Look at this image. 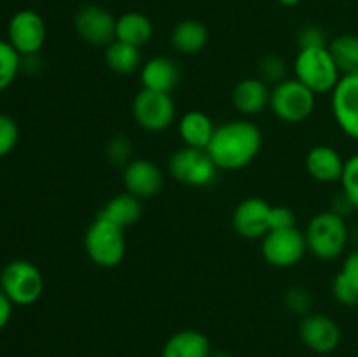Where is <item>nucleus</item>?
<instances>
[{
	"label": "nucleus",
	"instance_id": "obj_8",
	"mask_svg": "<svg viewBox=\"0 0 358 357\" xmlns=\"http://www.w3.org/2000/svg\"><path fill=\"white\" fill-rule=\"evenodd\" d=\"M131 114L140 128L149 133H159L175 122L177 105L170 93H159L142 88L133 97Z\"/></svg>",
	"mask_w": 358,
	"mask_h": 357
},
{
	"label": "nucleus",
	"instance_id": "obj_20",
	"mask_svg": "<svg viewBox=\"0 0 358 357\" xmlns=\"http://www.w3.org/2000/svg\"><path fill=\"white\" fill-rule=\"evenodd\" d=\"M178 135L184 146L194 147V149H206L212 142V136L215 133L217 126L213 125L212 118L206 112L192 108L182 114L177 122Z\"/></svg>",
	"mask_w": 358,
	"mask_h": 357
},
{
	"label": "nucleus",
	"instance_id": "obj_23",
	"mask_svg": "<svg viewBox=\"0 0 358 357\" xmlns=\"http://www.w3.org/2000/svg\"><path fill=\"white\" fill-rule=\"evenodd\" d=\"M142 200L129 195V192H121V195L112 196V198L101 206L98 216L105 217V219L114 223L115 226L122 227V230H128V227L135 226V224L142 219Z\"/></svg>",
	"mask_w": 358,
	"mask_h": 357
},
{
	"label": "nucleus",
	"instance_id": "obj_4",
	"mask_svg": "<svg viewBox=\"0 0 358 357\" xmlns=\"http://www.w3.org/2000/svg\"><path fill=\"white\" fill-rule=\"evenodd\" d=\"M84 248L93 265L105 270L115 268L126 258L124 230L96 214L84 234Z\"/></svg>",
	"mask_w": 358,
	"mask_h": 357
},
{
	"label": "nucleus",
	"instance_id": "obj_5",
	"mask_svg": "<svg viewBox=\"0 0 358 357\" xmlns=\"http://www.w3.org/2000/svg\"><path fill=\"white\" fill-rule=\"evenodd\" d=\"M0 289L16 307H30L44 293V276L28 259H13L0 270Z\"/></svg>",
	"mask_w": 358,
	"mask_h": 357
},
{
	"label": "nucleus",
	"instance_id": "obj_3",
	"mask_svg": "<svg viewBox=\"0 0 358 357\" xmlns=\"http://www.w3.org/2000/svg\"><path fill=\"white\" fill-rule=\"evenodd\" d=\"M294 77L315 94L332 93L343 74L329 46L299 49L294 59Z\"/></svg>",
	"mask_w": 358,
	"mask_h": 357
},
{
	"label": "nucleus",
	"instance_id": "obj_19",
	"mask_svg": "<svg viewBox=\"0 0 358 357\" xmlns=\"http://www.w3.org/2000/svg\"><path fill=\"white\" fill-rule=\"evenodd\" d=\"M212 343L205 332L198 329H182L164 342L161 357H210Z\"/></svg>",
	"mask_w": 358,
	"mask_h": 357
},
{
	"label": "nucleus",
	"instance_id": "obj_13",
	"mask_svg": "<svg viewBox=\"0 0 358 357\" xmlns=\"http://www.w3.org/2000/svg\"><path fill=\"white\" fill-rule=\"evenodd\" d=\"M122 186L124 191L138 200L156 198L164 186V174L154 161L147 158H133L122 168Z\"/></svg>",
	"mask_w": 358,
	"mask_h": 357
},
{
	"label": "nucleus",
	"instance_id": "obj_18",
	"mask_svg": "<svg viewBox=\"0 0 358 357\" xmlns=\"http://www.w3.org/2000/svg\"><path fill=\"white\" fill-rule=\"evenodd\" d=\"M269 98H271V88L261 77H245L233 88L231 93L234 108L247 118L266 111L269 107Z\"/></svg>",
	"mask_w": 358,
	"mask_h": 357
},
{
	"label": "nucleus",
	"instance_id": "obj_15",
	"mask_svg": "<svg viewBox=\"0 0 358 357\" xmlns=\"http://www.w3.org/2000/svg\"><path fill=\"white\" fill-rule=\"evenodd\" d=\"M331 105L341 132L358 142V74L341 77L331 93Z\"/></svg>",
	"mask_w": 358,
	"mask_h": 357
},
{
	"label": "nucleus",
	"instance_id": "obj_17",
	"mask_svg": "<svg viewBox=\"0 0 358 357\" xmlns=\"http://www.w3.org/2000/svg\"><path fill=\"white\" fill-rule=\"evenodd\" d=\"M345 158L339 154L336 147L327 146V144H320L308 150L306 160H304V167L310 174L311 178H315L320 184H332V182H339L343 177V170H345Z\"/></svg>",
	"mask_w": 358,
	"mask_h": 357
},
{
	"label": "nucleus",
	"instance_id": "obj_16",
	"mask_svg": "<svg viewBox=\"0 0 358 357\" xmlns=\"http://www.w3.org/2000/svg\"><path fill=\"white\" fill-rule=\"evenodd\" d=\"M182 70L180 65L170 56H152L143 62L140 69V80L142 88L159 93H173L180 84Z\"/></svg>",
	"mask_w": 358,
	"mask_h": 357
},
{
	"label": "nucleus",
	"instance_id": "obj_10",
	"mask_svg": "<svg viewBox=\"0 0 358 357\" xmlns=\"http://www.w3.org/2000/svg\"><path fill=\"white\" fill-rule=\"evenodd\" d=\"M48 38L45 21L37 10L21 9L7 23V41L21 56L38 55Z\"/></svg>",
	"mask_w": 358,
	"mask_h": 357
},
{
	"label": "nucleus",
	"instance_id": "obj_12",
	"mask_svg": "<svg viewBox=\"0 0 358 357\" xmlns=\"http://www.w3.org/2000/svg\"><path fill=\"white\" fill-rule=\"evenodd\" d=\"M299 338L311 352L327 356L341 343V328L327 314H308L301 318Z\"/></svg>",
	"mask_w": 358,
	"mask_h": 357
},
{
	"label": "nucleus",
	"instance_id": "obj_35",
	"mask_svg": "<svg viewBox=\"0 0 358 357\" xmlns=\"http://www.w3.org/2000/svg\"><path fill=\"white\" fill-rule=\"evenodd\" d=\"M341 272L352 282V286L355 287V290L358 293V247L346 254L341 266Z\"/></svg>",
	"mask_w": 358,
	"mask_h": 357
},
{
	"label": "nucleus",
	"instance_id": "obj_38",
	"mask_svg": "<svg viewBox=\"0 0 358 357\" xmlns=\"http://www.w3.org/2000/svg\"><path fill=\"white\" fill-rule=\"evenodd\" d=\"M210 357H233L231 356V354H227V352H212V356Z\"/></svg>",
	"mask_w": 358,
	"mask_h": 357
},
{
	"label": "nucleus",
	"instance_id": "obj_25",
	"mask_svg": "<svg viewBox=\"0 0 358 357\" xmlns=\"http://www.w3.org/2000/svg\"><path fill=\"white\" fill-rule=\"evenodd\" d=\"M329 49H331L343 76L358 74V35H338L329 42Z\"/></svg>",
	"mask_w": 358,
	"mask_h": 357
},
{
	"label": "nucleus",
	"instance_id": "obj_24",
	"mask_svg": "<svg viewBox=\"0 0 358 357\" xmlns=\"http://www.w3.org/2000/svg\"><path fill=\"white\" fill-rule=\"evenodd\" d=\"M105 65L119 76H131V74L140 72L142 62V49L129 46L126 42L114 41L105 48L103 52Z\"/></svg>",
	"mask_w": 358,
	"mask_h": 357
},
{
	"label": "nucleus",
	"instance_id": "obj_6",
	"mask_svg": "<svg viewBox=\"0 0 358 357\" xmlns=\"http://www.w3.org/2000/svg\"><path fill=\"white\" fill-rule=\"evenodd\" d=\"M317 105V94L296 77H287L271 88L269 108L283 122L299 125L310 119Z\"/></svg>",
	"mask_w": 358,
	"mask_h": 357
},
{
	"label": "nucleus",
	"instance_id": "obj_7",
	"mask_svg": "<svg viewBox=\"0 0 358 357\" xmlns=\"http://www.w3.org/2000/svg\"><path fill=\"white\" fill-rule=\"evenodd\" d=\"M168 174L180 184L189 188H206L213 184L219 174L206 149L180 147L168 160Z\"/></svg>",
	"mask_w": 358,
	"mask_h": 357
},
{
	"label": "nucleus",
	"instance_id": "obj_21",
	"mask_svg": "<svg viewBox=\"0 0 358 357\" xmlns=\"http://www.w3.org/2000/svg\"><path fill=\"white\" fill-rule=\"evenodd\" d=\"M208 28L203 21L187 18L178 21L170 35V42L173 49L180 55H198L208 44Z\"/></svg>",
	"mask_w": 358,
	"mask_h": 357
},
{
	"label": "nucleus",
	"instance_id": "obj_29",
	"mask_svg": "<svg viewBox=\"0 0 358 357\" xmlns=\"http://www.w3.org/2000/svg\"><path fill=\"white\" fill-rule=\"evenodd\" d=\"M20 142V126L16 119L0 112V158H6Z\"/></svg>",
	"mask_w": 358,
	"mask_h": 357
},
{
	"label": "nucleus",
	"instance_id": "obj_37",
	"mask_svg": "<svg viewBox=\"0 0 358 357\" xmlns=\"http://www.w3.org/2000/svg\"><path fill=\"white\" fill-rule=\"evenodd\" d=\"M280 4H282L283 7H289V9H294V7L301 6L303 4V0H278Z\"/></svg>",
	"mask_w": 358,
	"mask_h": 357
},
{
	"label": "nucleus",
	"instance_id": "obj_2",
	"mask_svg": "<svg viewBox=\"0 0 358 357\" xmlns=\"http://www.w3.org/2000/svg\"><path fill=\"white\" fill-rule=\"evenodd\" d=\"M304 237L311 255L320 261H334L348 248L350 227L345 217L332 210H325L311 217Z\"/></svg>",
	"mask_w": 358,
	"mask_h": 357
},
{
	"label": "nucleus",
	"instance_id": "obj_14",
	"mask_svg": "<svg viewBox=\"0 0 358 357\" xmlns=\"http://www.w3.org/2000/svg\"><path fill=\"white\" fill-rule=\"evenodd\" d=\"M271 206V203L259 196L245 198L238 203L231 217L233 230L245 240H262L269 233Z\"/></svg>",
	"mask_w": 358,
	"mask_h": 357
},
{
	"label": "nucleus",
	"instance_id": "obj_26",
	"mask_svg": "<svg viewBox=\"0 0 358 357\" xmlns=\"http://www.w3.org/2000/svg\"><path fill=\"white\" fill-rule=\"evenodd\" d=\"M21 72V55L9 44L7 38H0V93L9 90Z\"/></svg>",
	"mask_w": 358,
	"mask_h": 357
},
{
	"label": "nucleus",
	"instance_id": "obj_22",
	"mask_svg": "<svg viewBox=\"0 0 358 357\" xmlns=\"http://www.w3.org/2000/svg\"><path fill=\"white\" fill-rule=\"evenodd\" d=\"M154 35V24L147 14L138 10H128V13L117 16L115 21V41L126 42L129 46L142 49L150 42Z\"/></svg>",
	"mask_w": 358,
	"mask_h": 357
},
{
	"label": "nucleus",
	"instance_id": "obj_11",
	"mask_svg": "<svg viewBox=\"0 0 358 357\" xmlns=\"http://www.w3.org/2000/svg\"><path fill=\"white\" fill-rule=\"evenodd\" d=\"M115 21L117 18L107 7L86 4L73 16V28L80 41L105 49L115 41Z\"/></svg>",
	"mask_w": 358,
	"mask_h": 357
},
{
	"label": "nucleus",
	"instance_id": "obj_31",
	"mask_svg": "<svg viewBox=\"0 0 358 357\" xmlns=\"http://www.w3.org/2000/svg\"><path fill=\"white\" fill-rule=\"evenodd\" d=\"M285 307L289 308L292 314L304 317V315L311 314L313 296H311V293L306 289V287L294 286L285 293Z\"/></svg>",
	"mask_w": 358,
	"mask_h": 357
},
{
	"label": "nucleus",
	"instance_id": "obj_1",
	"mask_svg": "<svg viewBox=\"0 0 358 357\" xmlns=\"http://www.w3.org/2000/svg\"><path fill=\"white\" fill-rule=\"evenodd\" d=\"M262 147V132L250 119H231L217 126L206 153L219 172H238L250 167Z\"/></svg>",
	"mask_w": 358,
	"mask_h": 357
},
{
	"label": "nucleus",
	"instance_id": "obj_30",
	"mask_svg": "<svg viewBox=\"0 0 358 357\" xmlns=\"http://www.w3.org/2000/svg\"><path fill=\"white\" fill-rule=\"evenodd\" d=\"M339 182H341V191L352 202L355 212H358V154L345 161V170Z\"/></svg>",
	"mask_w": 358,
	"mask_h": 357
},
{
	"label": "nucleus",
	"instance_id": "obj_28",
	"mask_svg": "<svg viewBox=\"0 0 358 357\" xmlns=\"http://www.w3.org/2000/svg\"><path fill=\"white\" fill-rule=\"evenodd\" d=\"M131 153H133V146L126 135L112 136V139L107 142V147H105L107 160L110 161L114 167L124 168L126 164L133 160Z\"/></svg>",
	"mask_w": 358,
	"mask_h": 357
},
{
	"label": "nucleus",
	"instance_id": "obj_36",
	"mask_svg": "<svg viewBox=\"0 0 358 357\" xmlns=\"http://www.w3.org/2000/svg\"><path fill=\"white\" fill-rule=\"evenodd\" d=\"M13 301L3 294V290L0 289V331L9 324L10 317H13Z\"/></svg>",
	"mask_w": 358,
	"mask_h": 357
},
{
	"label": "nucleus",
	"instance_id": "obj_39",
	"mask_svg": "<svg viewBox=\"0 0 358 357\" xmlns=\"http://www.w3.org/2000/svg\"><path fill=\"white\" fill-rule=\"evenodd\" d=\"M0 270H2V268H0Z\"/></svg>",
	"mask_w": 358,
	"mask_h": 357
},
{
	"label": "nucleus",
	"instance_id": "obj_32",
	"mask_svg": "<svg viewBox=\"0 0 358 357\" xmlns=\"http://www.w3.org/2000/svg\"><path fill=\"white\" fill-rule=\"evenodd\" d=\"M331 289L334 300L339 304H343V307H357L358 304V293L355 290V287L352 286V282L343 275V272H339L332 279Z\"/></svg>",
	"mask_w": 358,
	"mask_h": 357
},
{
	"label": "nucleus",
	"instance_id": "obj_27",
	"mask_svg": "<svg viewBox=\"0 0 358 357\" xmlns=\"http://www.w3.org/2000/svg\"><path fill=\"white\" fill-rule=\"evenodd\" d=\"M259 77L268 84H278L287 79V63L278 55H266L259 63Z\"/></svg>",
	"mask_w": 358,
	"mask_h": 357
},
{
	"label": "nucleus",
	"instance_id": "obj_33",
	"mask_svg": "<svg viewBox=\"0 0 358 357\" xmlns=\"http://www.w3.org/2000/svg\"><path fill=\"white\" fill-rule=\"evenodd\" d=\"M297 46H299V49L329 46L327 34L320 24H304L297 34Z\"/></svg>",
	"mask_w": 358,
	"mask_h": 357
},
{
	"label": "nucleus",
	"instance_id": "obj_9",
	"mask_svg": "<svg viewBox=\"0 0 358 357\" xmlns=\"http://www.w3.org/2000/svg\"><path fill=\"white\" fill-rule=\"evenodd\" d=\"M264 261L275 268L287 270L299 265L308 252L306 237L297 226L285 230H271L261 240Z\"/></svg>",
	"mask_w": 358,
	"mask_h": 357
},
{
	"label": "nucleus",
	"instance_id": "obj_34",
	"mask_svg": "<svg viewBox=\"0 0 358 357\" xmlns=\"http://www.w3.org/2000/svg\"><path fill=\"white\" fill-rule=\"evenodd\" d=\"M296 226V214L285 205H273L271 216H269V231L285 230V227Z\"/></svg>",
	"mask_w": 358,
	"mask_h": 357
}]
</instances>
